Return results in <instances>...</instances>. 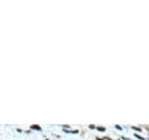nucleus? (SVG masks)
I'll return each mask as SVG.
<instances>
[]
</instances>
